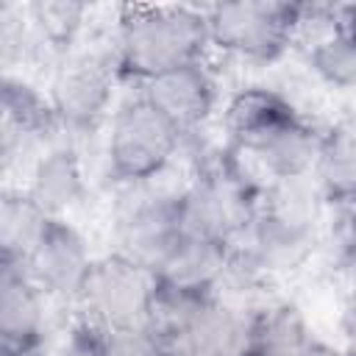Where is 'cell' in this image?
Masks as SVG:
<instances>
[{
    "label": "cell",
    "mask_w": 356,
    "mask_h": 356,
    "mask_svg": "<svg viewBox=\"0 0 356 356\" xmlns=\"http://www.w3.org/2000/svg\"><path fill=\"white\" fill-rule=\"evenodd\" d=\"M209 47L206 8L125 6L117 28V72L142 86L178 67L203 61Z\"/></svg>",
    "instance_id": "obj_1"
},
{
    "label": "cell",
    "mask_w": 356,
    "mask_h": 356,
    "mask_svg": "<svg viewBox=\"0 0 356 356\" xmlns=\"http://www.w3.org/2000/svg\"><path fill=\"white\" fill-rule=\"evenodd\" d=\"M181 139V131L139 92L111 114L106 139L111 181L131 189L156 181L175 159Z\"/></svg>",
    "instance_id": "obj_2"
},
{
    "label": "cell",
    "mask_w": 356,
    "mask_h": 356,
    "mask_svg": "<svg viewBox=\"0 0 356 356\" xmlns=\"http://www.w3.org/2000/svg\"><path fill=\"white\" fill-rule=\"evenodd\" d=\"M300 8L275 0H239L206 8L209 44L248 61H275L298 36Z\"/></svg>",
    "instance_id": "obj_3"
},
{
    "label": "cell",
    "mask_w": 356,
    "mask_h": 356,
    "mask_svg": "<svg viewBox=\"0 0 356 356\" xmlns=\"http://www.w3.org/2000/svg\"><path fill=\"white\" fill-rule=\"evenodd\" d=\"M156 298V275L131 259L111 253L97 259L83 292L78 295V306L83 312L81 320L103 328H147L150 306Z\"/></svg>",
    "instance_id": "obj_4"
},
{
    "label": "cell",
    "mask_w": 356,
    "mask_h": 356,
    "mask_svg": "<svg viewBox=\"0 0 356 356\" xmlns=\"http://www.w3.org/2000/svg\"><path fill=\"white\" fill-rule=\"evenodd\" d=\"M117 75V58L100 53H81L75 58H67L50 86V103L61 131H95L108 117Z\"/></svg>",
    "instance_id": "obj_5"
},
{
    "label": "cell",
    "mask_w": 356,
    "mask_h": 356,
    "mask_svg": "<svg viewBox=\"0 0 356 356\" xmlns=\"http://www.w3.org/2000/svg\"><path fill=\"white\" fill-rule=\"evenodd\" d=\"M22 264L28 278L44 295L78 300L95 267V259L75 225H70L64 217H47L39 239L33 242Z\"/></svg>",
    "instance_id": "obj_6"
},
{
    "label": "cell",
    "mask_w": 356,
    "mask_h": 356,
    "mask_svg": "<svg viewBox=\"0 0 356 356\" xmlns=\"http://www.w3.org/2000/svg\"><path fill=\"white\" fill-rule=\"evenodd\" d=\"M181 211L175 195H142L117 217V253L145 270H156L181 239Z\"/></svg>",
    "instance_id": "obj_7"
},
{
    "label": "cell",
    "mask_w": 356,
    "mask_h": 356,
    "mask_svg": "<svg viewBox=\"0 0 356 356\" xmlns=\"http://www.w3.org/2000/svg\"><path fill=\"white\" fill-rule=\"evenodd\" d=\"M44 298L22 261L0 259V356L36 353L44 334Z\"/></svg>",
    "instance_id": "obj_8"
},
{
    "label": "cell",
    "mask_w": 356,
    "mask_h": 356,
    "mask_svg": "<svg viewBox=\"0 0 356 356\" xmlns=\"http://www.w3.org/2000/svg\"><path fill=\"white\" fill-rule=\"evenodd\" d=\"M142 95L181 131V136H192L214 111L217 83L209 67L197 61L147 81Z\"/></svg>",
    "instance_id": "obj_9"
},
{
    "label": "cell",
    "mask_w": 356,
    "mask_h": 356,
    "mask_svg": "<svg viewBox=\"0 0 356 356\" xmlns=\"http://www.w3.org/2000/svg\"><path fill=\"white\" fill-rule=\"evenodd\" d=\"M231 270V248L222 242L181 234L161 264L153 270L161 289L186 295H217L222 275Z\"/></svg>",
    "instance_id": "obj_10"
},
{
    "label": "cell",
    "mask_w": 356,
    "mask_h": 356,
    "mask_svg": "<svg viewBox=\"0 0 356 356\" xmlns=\"http://www.w3.org/2000/svg\"><path fill=\"white\" fill-rule=\"evenodd\" d=\"M303 117L292 106V100L275 89L267 86H245L239 89L222 114V125L228 134V142L253 147L264 139L281 134L284 128L300 122Z\"/></svg>",
    "instance_id": "obj_11"
},
{
    "label": "cell",
    "mask_w": 356,
    "mask_h": 356,
    "mask_svg": "<svg viewBox=\"0 0 356 356\" xmlns=\"http://www.w3.org/2000/svg\"><path fill=\"white\" fill-rule=\"evenodd\" d=\"M25 195L47 217H64V211L78 206L86 195L78 150L72 145H50L36 159Z\"/></svg>",
    "instance_id": "obj_12"
},
{
    "label": "cell",
    "mask_w": 356,
    "mask_h": 356,
    "mask_svg": "<svg viewBox=\"0 0 356 356\" xmlns=\"http://www.w3.org/2000/svg\"><path fill=\"white\" fill-rule=\"evenodd\" d=\"M325 206H356V125L337 122L320 134V150L312 170Z\"/></svg>",
    "instance_id": "obj_13"
},
{
    "label": "cell",
    "mask_w": 356,
    "mask_h": 356,
    "mask_svg": "<svg viewBox=\"0 0 356 356\" xmlns=\"http://www.w3.org/2000/svg\"><path fill=\"white\" fill-rule=\"evenodd\" d=\"M61 131L58 117L53 111L50 97L36 92L22 78H3V153L11 150L14 142H36Z\"/></svg>",
    "instance_id": "obj_14"
},
{
    "label": "cell",
    "mask_w": 356,
    "mask_h": 356,
    "mask_svg": "<svg viewBox=\"0 0 356 356\" xmlns=\"http://www.w3.org/2000/svg\"><path fill=\"white\" fill-rule=\"evenodd\" d=\"M256 325V353L253 356H286L312 339L306 320L292 303H267L253 309Z\"/></svg>",
    "instance_id": "obj_15"
},
{
    "label": "cell",
    "mask_w": 356,
    "mask_h": 356,
    "mask_svg": "<svg viewBox=\"0 0 356 356\" xmlns=\"http://www.w3.org/2000/svg\"><path fill=\"white\" fill-rule=\"evenodd\" d=\"M47 222V214L25 195H11L6 192L3 197V211H0V259H14V261H25V256L31 253L33 242L39 239L42 228Z\"/></svg>",
    "instance_id": "obj_16"
},
{
    "label": "cell",
    "mask_w": 356,
    "mask_h": 356,
    "mask_svg": "<svg viewBox=\"0 0 356 356\" xmlns=\"http://www.w3.org/2000/svg\"><path fill=\"white\" fill-rule=\"evenodd\" d=\"M86 11L89 8L83 3H72V0H42L28 6L31 28L56 53H67L72 47L75 36L83 28Z\"/></svg>",
    "instance_id": "obj_17"
},
{
    "label": "cell",
    "mask_w": 356,
    "mask_h": 356,
    "mask_svg": "<svg viewBox=\"0 0 356 356\" xmlns=\"http://www.w3.org/2000/svg\"><path fill=\"white\" fill-rule=\"evenodd\" d=\"M106 356H172L150 328H117L103 331Z\"/></svg>",
    "instance_id": "obj_18"
},
{
    "label": "cell",
    "mask_w": 356,
    "mask_h": 356,
    "mask_svg": "<svg viewBox=\"0 0 356 356\" xmlns=\"http://www.w3.org/2000/svg\"><path fill=\"white\" fill-rule=\"evenodd\" d=\"M61 356H106L103 353V328H97L86 320H78L67 337Z\"/></svg>",
    "instance_id": "obj_19"
},
{
    "label": "cell",
    "mask_w": 356,
    "mask_h": 356,
    "mask_svg": "<svg viewBox=\"0 0 356 356\" xmlns=\"http://www.w3.org/2000/svg\"><path fill=\"white\" fill-rule=\"evenodd\" d=\"M339 328H342V337L348 342V356H356V286L348 289L345 295V303H342V314H339Z\"/></svg>",
    "instance_id": "obj_20"
},
{
    "label": "cell",
    "mask_w": 356,
    "mask_h": 356,
    "mask_svg": "<svg viewBox=\"0 0 356 356\" xmlns=\"http://www.w3.org/2000/svg\"><path fill=\"white\" fill-rule=\"evenodd\" d=\"M286 356H345V353H339V350H334L331 345H325V342H320V339H306L300 348H295L292 353H286Z\"/></svg>",
    "instance_id": "obj_21"
},
{
    "label": "cell",
    "mask_w": 356,
    "mask_h": 356,
    "mask_svg": "<svg viewBox=\"0 0 356 356\" xmlns=\"http://www.w3.org/2000/svg\"><path fill=\"white\" fill-rule=\"evenodd\" d=\"M345 234H348V239L356 245V206H350L348 209V222H345Z\"/></svg>",
    "instance_id": "obj_22"
},
{
    "label": "cell",
    "mask_w": 356,
    "mask_h": 356,
    "mask_svg": "<svg viewBox=\"0 0 356 356\" xmlns=\"http://www.w3.org/2000/svg\"><path fill=\"white\" fill-rule=\"evenodd\" d=\"M14 356H36V353H14Z\"/></svg>",
    "instance_id": "obj_23"
},
{
    "label": "cell",
    "mask_w": 356,
    "mask_h": 356,
    "mask_svg": "<svg viewBox=\"0 0 356 356\" xmlns=\"http://www.w3.org/2000/svg\"><path fill=\"white\" fill-rule=\"evenodd\" d=\"M345 356H348V353H345Z\"/></svg>",
    "instance_id": "obj_24"
}]
</instances>
